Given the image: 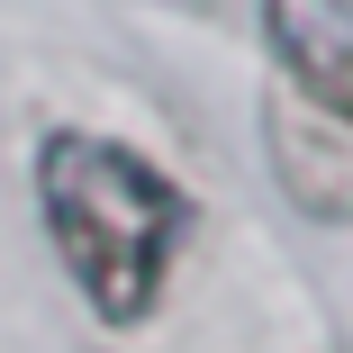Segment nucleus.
Instances as JSON below:
<instances>
[{"instance_id":"obj_2","label":"nucleus","mask_w":353,"mask_h":353,"mask_svg":"<svg viewBox=\"0 0 353 353\" xmlns=\"http://www.w3.org/2000/svg\"><path fill=\"white\" fill-rule=\"evenodd\" d=\"M263 37L299 100L335 127H353V0H263Z\"/></svg>"},{"instance_id":"obj_1","label":"nucleus","mask_w":353,"mask_h":353,"mask_svg":"<svg viewBox=\"0 0 353 353\" xmlns=\"http://www.w3.org/2000/svg\"><path fill=\"white\" fill-rule=\"evenodd\" d=\"M37 208L63 272L100 308V326H145L181 245V190L145 154H127L118 136L54 127L37 145Z\"/></svg>"}]
</instances>
